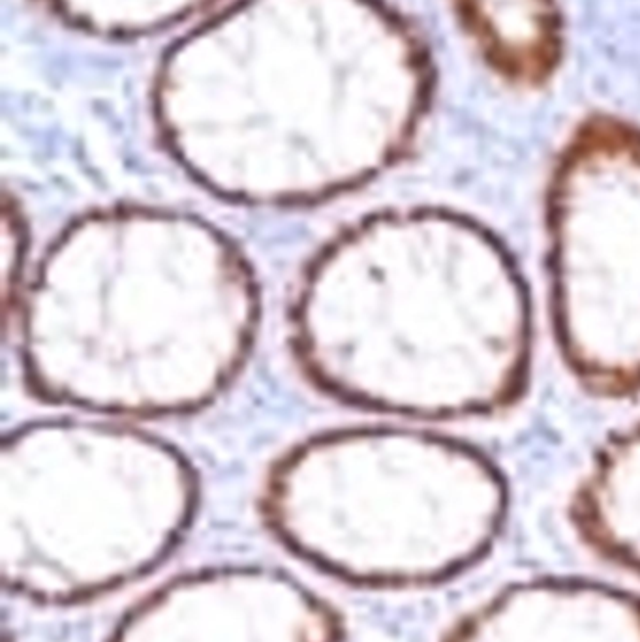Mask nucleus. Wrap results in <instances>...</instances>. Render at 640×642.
<instances>
[{"label":"nucleus","instance_id":"f257e3e1","mask_svg":"<svg viewBox=\"0 0 640 642\" xmlns=\"http://www.w3.org/2000/svg\"><path fill=\"white\" fill-rule=\"evenodd\" d=\"M534 306L502 239L470 214L406 209L344 235L306 276L295 325L329 389L419 421L511 410L534 365Z\"/></svg>","mask_w":640,"mask_h":642},{"label":"nucleus","instance_id":"f03ea898","mask_svg":"<svg viewBox=\"0 0 640 642\" xmlns=\"http://www.w3.org/2000/svg\"><path fill=\"white\" fill-rule=\"evenodd\" d=\"M254 318L243 263L171 214L119 213L70 231L27 305V355L47 393L124 413L196 406L237 367Z\"/></svg>","mask_w":640,"mask_h":642},{"label":"nucleus","instance_id":"7ed1b4c3","mask_svg":"<svg viewBox=\"0 0 640 642\" xmlns=\"http://www.w3.org/2000/svg\"><path fill=\"white\" fill-rule=\"evenodd\" d=\"M282 534L357 577L425 581L487 551L507 507L502 470L457 438L366 430L308 445L276 474Z\"/></svg>","mask_w":640,"mask_h":642},{"label":"nucleus","instance_id":"20e7f679","mask_svg":"<svg viewBox=\"0 0 640 642\" xmlns=\"http://www.w3.org/2000/svg\"><path fill=\"white\" fill-rule=\"evenodd\" d=\"M2 567L29 590L70 596L138 573L183 524L181 462L136 434L40 428L0 466Z\"/></svg>","mask_w":640,"mask_h":642},{"label":"nucleus","instance_id":"39448f33","mask_svg":"<svg viewBox=\"0 0 640 642\" xmlns=\"http://www.w3.org/2000/svg\"><path fill=\"white\" fill-rule=\"evenodd\" d=\"M552 333L567 372L601 400L640 395V128L580 124L545 190Z\"/></svg>","mask_w":640,"mask_h":642},{"label":"nucleus","instance_id":"423d86ee","mask_svg":"<svg viewBox=\"0 0 640 642\" xmlns=\"http://www.w3.org/2000/svg\"><path fill=\"white\" fill-rule=\"evenodd\" d=\"M327 612L275 577L184 582L143 607L119 642H331Z\"/></svg>","mask_w":640,"mask_h":642},{"label":"nucleus","instance_id":"0eeeda50","mask_svg":"<svg viewBox=\"0 0 640 642\" xmlns=\"http://www.w3.org/2000/svg\"><path fill=\"white\" fill-rule=\"evenodd\" d=\"M449 642H640V601L586 584H532L475 612Z\"/></svg>","mask_w":640,"mask_h":642},{"label":"nucleus","instance_id":"6e6552de","mask_svg":"<svg viewBox=\"0 0 640 642\" xmlns=\"http://www.w3.org/2000/svg\"><path fill=\"white\" fill-rule=\"evenodd\" d=\"M488 66L520 87L549 79L562 59L556 0H451Z\"/></svg>","mask_w":640,"mask_h":642},{"label":"nucleus","instance_id":"1a4fd4ad","mask_svg":"<svg viewBox=\"0 0 640 642\" xmlns=\"http://www.w3.org/2000/svg\"><path fill=\"white\" fill-rule=\"evenodd\" d=\"M571 519L594 549L640 571V421L599 447L575 490Z\"/></svg>","mask_w":640,"mask_h":642}]
</instances>
